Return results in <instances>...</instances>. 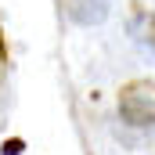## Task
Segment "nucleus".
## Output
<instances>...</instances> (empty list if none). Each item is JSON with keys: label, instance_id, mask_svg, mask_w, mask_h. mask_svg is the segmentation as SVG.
Masks as SVG:
<instances>
[{"label": "nucleus", "instance_id": "f257e3e1", "mask_svg": "<svg viewBox=\"0 0 155 155\" xmlns=\"http://www.w3.org/2000/svg\"><path fill=\"white\" fill-rule=\"evenodd\" d=\"M126 126H155V79H130L116 97Z\"/></svg>", "mask_w": 155, "mask_h": 155}, {"label": "nucleus", "instance_id": "f03ea898", "mask_svg": "<svg viewBox=\"0 0 155 155\" xmlns=\"http://www.w3.org/2000/svg\"><path fill=\"white\" fill-rule=\"evenodd\" d=\"M65 11L79 25H97L108 18V0H65Z\"/></svg>", "mask_w": 155, "mask_h": 155}, {"label": "nucleus", "instance_id": "7ed1b4c3", "mask_svg": "<svg viewBox=\"0 0 155 155\" xmlns=\"http://www.w3.org/2000/svg\"><path fill=\"white\" fill-rule=\"evenodd\" d=\"M130 33H134L137 43H144V47L155 54V11H134V18H130Z\"/></svg>", "mask_w": 155, "mask_h": 155}]
</instances>
